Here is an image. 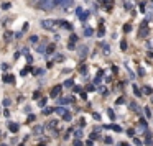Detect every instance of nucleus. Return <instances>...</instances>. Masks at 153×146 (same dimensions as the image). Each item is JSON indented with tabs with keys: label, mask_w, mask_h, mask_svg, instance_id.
I'll return each instance as SVG.
<instances>
[{
	"label": "nucleus",
	"mask_w": 153,
	"mask_h": 146,
	"mask_svg": "<svg viewBox=\"0 0 153 146\" xmlns=\"http://www.w3.org/2000/svg\"><path fill=\"white\" fill-rule=\"evenodd\" d=\"M38 5L41 10H51L54 5V0H38Z\"/></svg>",
	"instance_id": "nucleus-1"
},
{
	"label": "nucleus",
	"mask_w": 153,
	"mask_h": 146,
	"mask_svg": "<svg viewBox=\"0 0 153 146\" xmlns=\"http://www.w3.org/2000/svg\"><path fill=\"white\" fill-rule=\"evenodd\" d=\"M41 27L46 28V30H53V28L56 27V21H53V20H43V21H41Z\"/></svg>",
	"instance_id": "nucleus-2"
},
{
	"label": "nucleus",
	"mask_w": 153,
	"mask_h": 146,
	"mask_svg": "<svg viewBox=\"0 0 153 146\" xmlns=\"http://www.w3.org/2000/svg\"><path fill=\"white\" fill-rule=\"evenodd\" d=\"M61 89H63L61 86H56V87H53V89H51V97H56V95H59Z\"/></svg>",
	"instance_id": "nucleus-3"
},
{
	"label": "nucleus",
	"mask_w": 153,
	"mask_h": 146,
	"mask_svg": "<svg viewBox=\"0 0 153 146\" xmlns=\"http://www.w3.org/2000/svg\"><path fill=\"white\" fill-rule=\"evenodd\" d=\"M4 82L5 84H13L15 82V77L10 76V74H8V76H4Z\"/></svg>",
	"instance_id": "nucleus-4"
},
{
	"label": "nucleus",
	"mask_w": 153,
	"mask_h": 146,
	"mask_svg": "<svg viewBox=\"0 0 153 146\" xmlns=\"http://www.w3.org/2000/svg\"><path fill=\"white\" fill-rule=\"evenodd\" d=\"M54 110H56V113H58V115H63V117L68 113V112H66V108H63V107H58V108H54Z\"/></svg>",
	"instance_id": "nucleus-5"
},
{
	"label": "nucleus",
	"mask_w": 153,
	"mask_h": 146,
	"mask_svg": "<svg viewBox=\"0 0 153 146\" xmlns=\"http://www.w3.org/2000/svg\"><path fill=\"white\" fill-rule=\"evenodd\" d=\"M8 128H10V131H13V133L18 131V125H17V123H10V125H8Z\"/></svg>",
	"instance_id": "nucleus-6"
},
{
	"label": "nucleus",
	"mask_w": 153,
	"mask_h": 146,
	"mask_svg": "<svg viewBox=\"0 0 153 146\" xmlns=\"http://www.w3.org/2000/svg\"><path fill=\"white\" fill-rule=\"evenodd\" d=\"M86 54H87V46L81 48V49H79V56H81V58H84Z\"/></svg>",
	"instance_id": "nucleus-7"
},
{
	"label": "nucleus",
	"mask_w": 153,
	"mask_h": 146,
	"mask_svg": "<svg viewBox=\"0 0 153 146\" xmlns=\"http://www.w3.org/2000/svg\"><path fill=\"white\" fill-rule=\"evenodd\" d=\"M54 61H58V63H63V61H64V56H63V54H54Z\"/></svg>",
	"instance_id": "nucleus-8"
},
{
	"label": "nucleus",
	"mask_w": 153,
	"mask_h": 146,
	"mask_svg": "<svg viewBox=\"0 0 153 146\" xmlns=\"http://www.w3.org/2000/svg\"><path fill=\"white\" fill-rule=\"evenodd\" d=\"M79 72L82 74V76H86L87 74V66H81V69H79Z\"/></svg>",
	"instance_id": "nucleus-9"
},
{
	"label": "nucleus",
	"mask_w": 153,
	"mask_h": 146,
	"mask_svg": "<svg viewBox=\"0 0 153 146\" xmlns=\"http://www.w3.org/2000/svg\"><path fill=\"white\" fill-rule=\"evenodd\" d=\"M10 2H4V4H2V8H4V10H8V8H10Z\"/></svg>",
	"instance_id": "nucleus-10"
},
{
	"label": "nucleus",
	"mask_w": 153,
	"mask_h": 146,
	"mask_svg": "<svg viewBox=\"0 0 153 146\" xmlns=\"http://www.w3.org/2000/svg\"><path fill=\"white\" fill-rule=\"evenodd\" d=\"M61 27H64V28H68V30H73V27H71L69 23H66V21H61Z\"/></svg>",
	"instance_id": "nucleus-11"
},
{
	"label": "nucleus",
	"mask_w": 153,
	"mask_h": 146,
	"mask_svg": "<svg viewBox=\"0 0 153 146\" xmlns=\"http://www.w3.org/2000/svg\"><path fill=\"white\" fill-rule=\"evenodd\" d=\"M51 112H53V108H50V107H45V110H43V113H45V115H50Z\"/></svg>",
	"instance_id": "nucleus-12"
},
{
	"label": "nucleus",
	"mask_w": 153,
	"mask_h": 146,
	"mask_svg": "<svg viewBox=\"0 0 153 146\" xmlns=\"http://www.w3.org/2000/svg\"><path fill=\"white\" fill-rule=\"evenodd\" d=\"M84 35H86V36H92V30H91V28H86V30H84Z\"/></svg>",
	"instance_id": "nucleus-13"
},
{
	"label": "nucleus",
	"mask_w": 153,
	"mask_h": 146,
	"mask_svg": "<svg viewBox=\"0 0 153 146\" xmlns=\"http://www.w3.org/2000/svg\"><path fill=\"white\" fill-rule=\"evenodd\" d=\"M123 30H125V33H128V31L132 30V25H128V23H127V25H123Z\"/></svg>",
	"instance_id": "nucleus-14"
},
{
	"label": "nucleus",
	"mask_w": 153,
	"mask_h": 146,
	"mask_svg": "<svg viewBox=\"0 0 153 146\" xmlns=\"http://www.w3.org/2000/svg\"><path fill=\"white\" fill-rule=\"evenodd\" d=\"M68 49H76V44H74V41H69V44H68Z\"/></svg>",
	"instance_id": "nucleus-15"
},
{
	"label": "nucleus",
	"mask_w": 153,
	"mask_h": 146,
	"mask_svg": "<svg viewBox=\"0 0 153 146\" xmlns=\"http://www.w3.org/2000/svg\"><path fill=\"white\" fill-rule=\"evenodd\" d=\"M102 46H104V53H105V54H109V53H110V48H109V44H102Z\"/></svg>",
	"instance_id": "nucleus-16"
},
{
	"label": "nucleus",
	"mask_w": 153,
	"mask_h": 146,
	"mask_svg": "<svg viewBox=\"0 0 153 146\" xmlns=\"http://www.w3.org/2000/svg\"><path fill=\"white\" fill-rule=\"evenodd\" d=\"M71 4H73V0H63V5H64V7H69Z\"/></svg>",
	"instance_id": "nucleus-17"
},
{
	"label": "nucleus",
	"mask_w": 153,
	"mask_h": 146,
	"mask_svg": "<svg viewBox=\"0 0 153 146\" xmlns=\"http://www.w3.org/2000/svg\"><path fill=\"white\" fill-rule=\"evenodd\" d=\"M87 17H89V13H87V12H84V13L81 15V20H82V21H84V20H87Z\"/></svg>",
	"instance_id": "nucleus-18"
},
{
	"label": "nucleus",
	"mask_w": 153,
	"mask_h": 146,
	"mask_svg": "<svg viewBox=\"0 0 153 146\" xmlns=\"http://www.w3.org/2000/svg\"><path fill=\"white\" fill-rule=\"evenodd\" d=\"M46 51H48V53H53V51H54V44H50V46L46 48Z\"/></svg>",
	"instance_id": "nucleus-19"
},
{
	"label": "nucleus",
	"mask_w": 153,
	"mask_h": 146,
	"mask_svg": "<svg viewBox=\"0 0 153 146\" xmlns=\"http://www.w3.org/2000/svg\"><path fill=\"white\" fill-rule=\"evenodd\" d=\"M73 79H69V80H66V82H64V86H66V87H71V86H73Z\"/></svg>",
	"instance_id": "nucleus-20"
},
{
	"label": "nucleus",
	"mask_w": 153,
	"mask_h": 146,
	"mask_svg": "<svg viewBox=\"0 0 153 146\" xmlns=\"http://www.w3.org/2000/svg\"><path fill=\"white\" fill-rule=\"evenodd\" d=\"M120 49H123V51L127 49V43H125V41H122V43H120Z\"/></svg>",
	"instance_id": "nucleus-21"
},
{
	"label": "nucleus",
	"mask_w": 153,
	"mask_h": 146,
	"mask_svg": "<svg viewBox=\"0 0 153 146\" xmlns=\"http://www.w3.org/2000/svg\"><path fill=\"white\" fill-rule=\"evenodd\" d=\"M133 92H135V95H137V97H140V95H142V94H140V90H138V89H137V86H135V87H133Z\"/></svg>",
	"instance_id": "nucleus-22"
},
{
	"label": "nucleus",
	"mask_w": 153,
	"mask_h": 146,
	"mask_svg": "<svg viewBox=\"0 0 153 146\" xmlns=\"http://www.w3.org/2000/svg\"><path fill=\"white\" fill-rule=\"evenodd\" d=\"M30 41H31V43H38V36H31Z\"/></svg>",
	"instance_id": "nucleus-23"
},
{
	"label": "nucleus",
	"mask_w": 153,
	"mask_h": 146,
	"mask_svg": "<svg viewBox=\"0 0 153 146\" xmlns=\"http://www.w3.org/2000/svg\"><path fill=\"white\" fill-rule=\"evenodd\" d=\"M7 69H8V64L4 63V64H2V71H7Z\"/></svg>",
	"instance_id": "nucleus-24"
},
{
	"label": "nucleus",
	"mask_w": 153,
	"mask_h": 146,
	"mask_svg": "<svg viewBox=\"0 0 153 146\" xmlns=\"http://www.w3.org/2000/svg\"><path fill=\"white\" fill-rule=\"evenodd\" d=\"M143 92H145V94H150V92H152V89H150V87H145V89H143Z\"/></svg>",
	"instance_id": "nucleus-25"
},
{
	"label": "nucleus",
	"mask_w": 153,
	"mask_h": 146,
	"mask_svg": "<svg viewBox=\"0 0 153 146\" xmlns=\"http://www.w3.org/2000/svg\"><path fill=\"white\" fill-rule=\"evenodd\" d=\"M107 113H109V117H110V118H114V117H115V115H114V112H112V110H107Z\"/></svg>",
	"instance_id": "nucleus-26"
},
{
	"label": "nucleus",
	"mask_w": 153,
	"mask_h": 146,
	"mask_svg": "<svg viewBox=\"0 0 153 146\" xmlns=\"http://www.w3.org/2000/svg\"><path fill=\"white\" fill-rule=\"evenodd\" d=\"M4 105H10V100H8V99H4Z\"/></svg>",
	"instance_id": "nucleus-27"
},
{
	"label": "nucleus",
	"mask_w": 153,
	"mask_h": 146,
	"mask_svg": "<svg viewBox=\"0 0 153 146\" xmlns=\"http://www.w3.org/2000/svg\"><path fill=\"white\" fill-rule=\"evenodd\" d=\"M45 103H46V99H45V100H40V107H45Z\"/></svg>",
	"instance_id": "nucleus-28"
},
{
	"label": "nucleus",
	"mask_w": 153,
	"mask_h": 146,
	"mask_svg": "<svg viewBox=\"0 0 153 146\" xmlns=\"http://www.w3.org/2000/svg\"><path fill=\"white\" fill-rule=\"evenodd\" d=\"M104 2H105V5H112L114 0H104Z\"/></svg>",
	"instance_id": "nucleus-29"
},
{
	"label": "nucleus",
	"mask_w": 153,
	"mask_h": 146,
	"mask_svg": "<svg viewBox=\"0 0 153 146\" xmlns=\"http://www.w3.org/2000/svg\"><path fill=\"white\" fill-rule=\"evenodd\" d=\"M74 146H82V143H81V141H74Z\"/></svg>",
	"instance_id": "nucleus-30"
},
{
	"label": "nucleus",
	"mask_w": 153,
	"mask_h": 146,
	"mask_svg": "<svg viewBox=\"0 0 153 146\" xmlns=\"http://www.w3.org/2000/svg\"><path fill=\"white\" fill-rule=\"evenodd\" d=\"M2 146H7V145H2Z\"/></svg>",
	"instance_id": "nucleus-31"
}]
</instances>
